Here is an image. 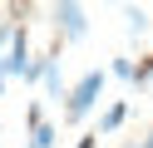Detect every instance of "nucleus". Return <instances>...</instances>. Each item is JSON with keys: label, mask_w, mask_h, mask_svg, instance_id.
I'll return each instance as SVG.
<instances>
[{"label": "nucleus", "mask_w": 153, "mask_h": 148, "mask_svg": "<svg viewBox=\"0 0 153 148\" xmlns=\"http://www.w3.org/2000/svg\"><path fill=\"white\" fill-rule=\"evenodd\" d=\"M123 118H128V104H109V109H104V118H99V133H114Z\"/></svg>", "instance_id": "3"}, {"label": "nucleus", "mask_w": 153, "mask_h": 148, "mask_svg": "<svg viewBox=\"0 0 153 148\" xmlns=\"http://www.w3.org/2000/svg\"><path fill=\"white\" fill-rule=\"evenodd\" d=\"M99 94H104V69H89V74L64 94V123H84L89 109L99 104Z\"/></svg>", "instance_id": "1"}, {"label": "nucleus", "mask_w": 153, "mask_h": 148, "mask_svg": "<svg viewBox=\"0 0 153 148\" xmlns=\"http://www.w3.org/2000/svg\"><path fill=\"white\" fill-rule=\"evenodd\" d=\"M143 148H153V128H148V138H143Z\"/></svg>", "instance_id": "9"}, {"label": "nucleus", "mask_w": 153, "mask_h": 148, "mask_svg": "<svg viewBox=\"0 0 153 148\" xmlns=\"http://www.w3.org/2000/svg\"><path fill=\"white\" fill-rule=\"evenodd\" d=\"M123 20H128V35H143V30H148V15H143L138 5H128V10H123Z\"/></svg>", "instance_id": "5"}, {"label": "nucleus", "mask_w": 153, "mask_h": 148, "mask_svg": "<svg viewBox=\"0 0 153 148\" xmlns=\"http://www.w3.org/2000/svg\"><path fill=\"white\" fill-rule=\"evenodd\" d=\"M54 30H59L64 45H79V39L89 35V20H84L79 0H54Z\"/></svg>", "instance_id": "2"}, {"label": "nucleus", "mask_w": 153, "mask_h": 148, "mask_svg": "<svg viewBox=\"0 0 153 148\" xmlns=\"http://www.w3.org/2000/svg\"><path fill=\"white\" fill-rule=\"evenodd\" d=\"M99 138H104V133H99V128H94V133H84V138H79V143H74V148H94V143H99Z\"/></svg>", "instance_id": "8"}, {"label": "nucleus", "mask_w": 153, "mask_h": 148, "mask_svg": "<svg viewBox=\"0 0 153 148\" xmlns=\"http://www.w3.org/2000/svg\"><path fill=\"white\" fill-rule=\"evenodd\" d=\"M114 79H128L133 84V74H138V64H133V59H114V69H109Z\"/></svg>", "instance_id": "6"}, {"label": "nucleus", "mask_w": 153, "mask_h": 148, "mask_svg": "<svg viewBox=\"0 0 153 148\" xmlns=\"http://www.w3.org/2000/svg\"><path fill=\"white\" fill-rule=\"evenodd\" d=\"M30 148H54V123H30Z\"/></svg>", "instance_id": "4"}, {"label": "nucleus", "mask_w": 153, "mask_h": 148, "mask_svg": "<svg viewBox=\"0 0 153 148\" xmlns=\"http://www.w3.org/2000/svg\"><path fill=\"white\" fill-rule=\"evenodd\" d=\"M123 148H143V143H123Z\"/></svg>", "instance_id": "10"}, {"label": "nucleus", "mask_w": 153, "mask_h": 148, "mask_svg": "<svg viewBox=\"0 0 153 148\" xmlns=\"http://www.w3.org/2000/svg\"><path fill=\"white\" fill-rule=\"evenodd\" d=\"M133 84H153V59H148V64H138V74H133Z\"/></svg>", "instance_id": "7"}]
</instances>
